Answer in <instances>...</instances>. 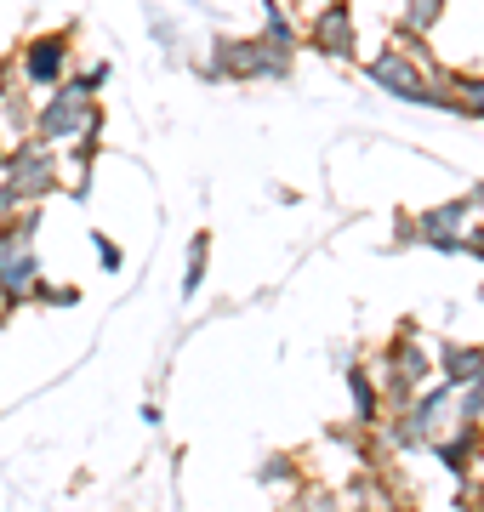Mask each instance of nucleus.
I'll list each match as a JSON object with an SVG mask.
<instances>
[{"label":"nucleus","mask_w":484,"mask_h":512,"mask_svg":"<svg viewBox=\"0 0 484 512\" xmlns=\"http://www.w3.org/2000/svg\"><path fill=\"white\" fill-rule=\"evenodd\" d=\"M35 296H46L52 308H75V302H80L75 285H35Z\"/></svg>","instance_id":"17"},{"label":"nucleus","mask_w":484,"mask_h":512,"mask_svg":"<svg viewBox=\"0 0 484 512\" xmlns=\"http://www.w3.org/2000/svg\"><path fill=\"white\" fill-rule=\"evenodd\" d=\"M479 302H484V291H479Z\"/></svg>","instance_id":"22"},{"label":"nucleus","mask_w":484,"mask_h":512,"mask_svg":"<svg viewBox=\"0 0 484 512\" xmlns=\"http://www.w3.org/2000/svg\"><path fill=\"white\" fill-rule=\"evenodd\" d=\"M0 165H6V148H0Z\"/></svg>","instance_id":"21"},{"label":"nucleus","mask_w":484,"mask_h":512,"mask_svg":"<svg viewBox=\"0 0 484 512\" xmlns=\"http://www.w3.org/2000/svg\"><path fill=\"white\" fill-rule=\"evenodd\" d=\"M92 245H97V256H103V268H109V274H114V268H120V245H114L109 234H97Z\"/></svg>","instance_id":"18"},{"label":"nucleus","mask_w":484,"mask_h":512,"mask_svg":"<svg viewBox=\"0 0 484 512\" xmlns=\"http://www.w3.org/2000/svg\"><path fill=\"white\" fill-rule=\"evenodd\" d=\"M348 393H354L359 427H371V421H376V382L365 376V370H354V376H348Z\"/></svg>","instance_id":"14"},{"label":"nucleus","mask_w":484,"mask_h":512,"mask_svg":"<svg viewBox=\"0 0 484 512\" xmlns=\"http://www.w3.org/2000/svg\"><path fill=\"white\" fill-rule=\"evenodd\" d=\"M97 126H103V114L92 109V92L69 80V86H57L52 103L35 114V143H63V137H80V143H92Z\"/></svg>","instance_id":"2"},{"label":"nucleus","mask_w":484,"mask_h":512,"mask_svg":"<svg viewBox=\"0 0 484 512\" xmlns=\"http://www.w3.org/2000/svg\"><path fill=\"white\" fill-rule=\"evenodd\" d=\"M439 365H445V382H450V387H467V382L484 370V348H462V342H450Z\"/></svg>","instance_id":"10"},{"label":"nucleus","mask_w":484,"mask_h":512,"mask_svg":"<svg viewBox=\"0 0 484 512\" xmlns=\"http://www.w3.org/2000/svg\"><path fill=\"white\" fill-rule=\"evenodd\" d=\"M285 512H342V507H336V495H331V490H319V484H308V490H302V495H297V501H291Z\"/></svg>","instance_id":"15"},{"label":"nucleus","mask_w":484,"mask_h":512,"mask_svg":"<svg viewBox=\"0 0 484 512\" xmlns=\"http://www.w3.org/2000/svg\"><path fill=\"white\" fill-rule=\"evenodd\" d=\"M445 18V0H405V35H428Z\"/></svg>","instance_id":"11"},{"label":"nucleus","mask_w":484,"mask_h":512,"mask_svg":"<svg viewBox=\"0 0 484 512\" xmlns=\"http://www.w3.org/2000/svg\"><path fill=\"white\" fill-rule=\"evenodd\" d=\"M462 512H484V484L479 490H462Z\"/></svg>","instance_id":"19"},{"label":"nucleus","mask_w":484,"mask_h":512,"mask_svg":"<svg viewBox=\"0 0 484 512\" xmlns=\"http://www.w3.org/2000/svg\"><path fill=\"white\" fill-rule=\"evenodd\" d=\"M57 188V154L52 143H29L18 154H6V183H0V217L29 211L35 200H46Z\"/></svg>","instance_id":"1"},{"label":"nucleus","mask_w":484,"mask_h":512,"mask_svg":"<svg viewBox=\"0 0 484 512\" xmlns=\"http://www.w3.org/2000/svg\"><path fill=\"white\" fill-rule=\"evenodd\" d=\"M467 200H450V205H433L428 217L416 222V245H433V251H456V239L467 228Z\"/></svg>","instance_id":"8"},{"label":"nucleus","mask_w":484,"mask_h":512,"mask_svg":"<svg viewBox=\"0 0 484 512\" xmlns=\"http://www.w3.org/2000/svg\"><path fill=\"white\" fill-rule=\"evenodd\" d=\"M297 478V461L291 456H268L262 461V484H291Z\"/></svg>","instance_id":"16"},{"label":"nucleus","mask_w":484,"mask_h":512,"mask_svg":"<svg viewBox=\"0 0 484 512\" xmlns=\"http://www.w3.org/2000/svg\"><path fill=\"white\" fill-rule=\"evenodd\" d=\"M308 46L325 57H336V63H348V57L359 52V18L348 12V6H319L314 23H308Z\"/></svg>","instance_id":"6"},{"label":"nucleus","mask_w":484,"mask_h":512,"mask_svg":"<svg viewBox=\"0 0 484 512\" xmlns=\"http://www.w3.org/2000/svg\"><path fill=\"white\" fill-rule=\"evenodd\" d=\"M365 74H371L382 92L405 97V103H416V109H445V92H439L433 80H422L428 69H422L416 57H405L399 46H393V52H382L376 63H365Z\"/></svg>","instance_id":"5"},{"label":"nucleus","mask_w":484,"mask_h":512,"mask_svg":"<svg viewBox=\"0 0 484 512\" xmlns=\"http://www.w3.org/2000/svg\"><path fill=\"white\" fill-rule=\"evenodd\" d=\"M262 40H268V46H280V52H297V29H291V12H285L280 0L268 6V29H262Z\"/></svg>","instance_id":"12"},{"label":"nucleus","mask_w":484,"mask_h":512,"mask_svg":"<svg viewBox=\"0 0 484 512\" xmlns=\"http://www.w3.org/2000/svg\"><path fill=\"white\" fill-rule=\"evenodd\" d=\"M40 285V251H35V211L0 228V291L12 302H29Z\"/></svg>","instance_id":"3"},{"label":"nucleus","mask_w":484,"mask_h":512,"mask_svg":"<svg viewBox=\"0 0 484 512\" xmlns=\"http://www.w3.org/2000/svg\"><path fill=\"white\" fill-rule=\"evenodd\" d=\"M467 205H484V183H479V188H473V200H467Z\"/></svg>","instance_id":"20"},{"label":"nucleus","mask_w":484,"mask_h":512,"mask_svg":"<svg viewBox=\"0 0 484 512\" xmlns=\"http://www.w3.org/2000/svg\"><path fill=\"white\" fill-rule=\"evenodd\" d=\"M205 262H211V239H194V245H188V268H183V296H194L205 285Z\"/></svg>","instance_id":"13"},{"label":"nucleus","mask_w":484,"mask_h":512,"mask_svg":"<svg viewBox=\"0 0 484 512\" xmlns=\"http://www.w3.org/2000/svg\"><path fill=\"white\" fill-rule=\"evenodd\" d=\"M433 86L445 92V103L467 120H484V80L479 74H450V69H433Z\"/></svg>","instance_id":"9"},{"label":"nucleus","mask_w":484,"mask_h":512,"mask_svg":"<svg viewBox=\"0 0 484 512\" xmlns=\"http://www.w3.org/2000/svg\"><path fill=\"white\" fill-rule=\"evenodd\" d=\"M69 69V35H35L18 57V74L29 86H57Z\"/></svg>","instance_id":"7"},{"label":"nucleus","mask_w":484,"mask_h":512,"mask_svg":"<svg viewBox=\"0 0 484 512\" xmlns=\"http://www.w3.org/2000/svg\"><path fill=\"white\" fill-rule=\"evenodd\" d=\"M211 74H228V80H285L291 74V52L268 46V40H223L211 52Z\"/></svg>","instance_id":"4"}]
</instances>
